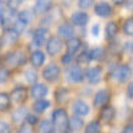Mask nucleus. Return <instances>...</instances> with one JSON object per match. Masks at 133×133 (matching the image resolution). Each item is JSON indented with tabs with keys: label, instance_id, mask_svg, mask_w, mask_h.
<instances>
[{
	"label": "nucleus",
	"instance_id": "39448f33",
	"mask_svg": "<svg viewBox=\"0 0 133 133\" xmlns=\"http://www.w3.org/2000/svg\"><path fill=\"white\" fill-rule=\"evenodd\" d=\"M49 39H51V36H49L48 28L39 27L32 33V43L35 44L36 47H41V45H44V44L47 45V43L49 41Z\"/></svg>",
	"mask_w": 133,
	"mask_h": 133
},
{
	"label": "nucleus",
	"instance_id": "09e8293b",
	"mask_svg": "<svg viewBox=\"0 0 133 133\" xmlns=\"http://www.w3.org/2000/svg\"><path fill=\"white\" fill-rule=\"evenodd\" d=\"M132 61H133V59H132Z\"/></svg>",
	"mask_w": 133,
	"mask_h": 133
},
{
	"label": "nucleus",
	"instance_id": "6e6552de",
	"mask_svg": "<svg viewBox=\"0 0 133 133\" xmlns=\"http://www.w3.org/2000/svg\"><path fill=\"white\" fill-rule=\"evenodd\" d=\"M63 47H64V44H63V40L60 37H51L49 41L47 43V45H45V49H47V53L49 55V56H57V55L63 51Z\"/></svg>",
	"mask_w": 133,
	"mask_h": 133
},
{
	"label": "nucleus",
	"instance_id": "7ed1b4c3",
	"mask_svg": "<svg viewBox=\"0 0 133 133\" xmlns=\"http://www.w3.org/2000/svg\"><path fill=\"white\" fill-rule=\"evenodd\" d=\"M68 121H69V117H68V113H66L65 109L57 108L52 112V123H53L55 128H57L60 130H64L66 127H68Z\"/></svg>",
	"mask_w": 133,
	"mask_h": 133
},
{
	"label": "nucleus",
	"instance_id": "0eeeda50",
	"mask_svg": "<svg viewBox=\"0 0 133 133\" xmlns=\"http://www.w3.org/2000/svg\"><path fill=\"white\" fill-rule=\"evenodd\" d=\"M113 75H115V79L118 83H127L130 79V76H132V68L128 64L118 65V66H116Z\"/></svg>",
	"mask_w": 133,
	"mask_h": 133
},
{
	"label": "nucleus",
	"instance_id": "72a5a7b5",
	"mask_svg": "<svg viewBox=\"0 0 133 133\" xmlns=\"http://www.w3.org/2000/svg\"><path fill=\"white\" fill-rule=\"evenodd\" d=\"M21 4H23V0H7V7L9 9V12H16V11H19Z\"/></svg>",
	"mask_w": 133,
	"mask_h": 133
},
{
	"label": "nucleus",
	"instance_id": "7c9ffc66",
	"mask_svg": "<svg viewBox=\"0 0 133 133\" xmlns=\"http://www.w3.org/2000/svg\"><path fill=\"white\" fill-rule=\"evenodd\" d=\"M40 133H55V127L51 121L43 120L40 123Z\"/></svg>",
	"mask_w": 133,
	"mask_h": 133
},
{
	"label": "nucleus",
	"instance_id": "dca6fc26",
	"mask_svg": "<svg viewBox=\"0 0 133 133\" xmlns=\"http://www.w3.org/2000/svg\"><path fill=\"white\" fill-rule=\"evenodd\" d=\"M29 61H31L33 68H40V66L44 64V61H45V53H44L43 51H40V49L33 51L29 55Z\"/></svg>",
	"mask_w": 133,
	"mask_h": 133
},
{
	"label": "nucleus",
	"instance_id": "a211bd4d",
	"mask_svg": "<svg viewBox=\"0 0 133 133\" xmlns=\"http://www.w3.org/2000/svg\"><path fill=\"white\" fill-rule=\"evenodd\" d=\"M95 14L100 17H109L112 15V7L107 2H100L95 5Z\"/></svg>",
	"mask_w": 133,
	"mask_h": 133
},
{
	"label": "nucleus",
	"instance_id": "a18cd8bd",
	"mask_svg": "<svg viewBox=\"0 0 133 133\" xmlns=\"http://www.w3.org/2000/svg\"><path fill=\"white\" fill-rule=\"evenodd\" d=\"M121 133H133V125H127Z\"/></svg>",
	"mask_w": 133,
	"mask_h": 133
},
{
	"label": "nucleus",
	"instance_id": "49530a36",
	"mask_svg": "<svg viewBox=\"0 0 133 133\" xmlns=\"http://www.w3.org/2000/svg\"><path fill=\"white\" fill-rule=\"evenodd\" d=\"M72 3H73V0H61V4H63V5H65V7L71 5Z\"/></svg>",
	"mask_w": 133,
	"mask_h": 133
},
{
	"label": "nucleus",
	"instance_id": "9b49d317",
	"mask_svg": "<svg viewBox=\"0 0 133 133\" xmlns=\"http://www.w3.org/2000/svg\"><path fill=\"white\" fill-rule=\"evenodd\" d=\"M89 21V15L84 11H76L71 15V23L76 27H84Z\"/></svg>",
	"mask_w": 133,
	"mask_h": 133
},
{
	"label": "nucleus",
	"instance_id": "c85d7f7f",
	"mask_svg": "<svg viewBox=\"0 0 133 133\" xmlns=\"http://www.w3.org/2000/svg\"><path fill=\"white\" fill-rule=\"evenodd\" d=\"M11 107V95L5 92H0V110H7Z\"/></svg>",
	"mask_w": 133,
	"mask_h": 133
},
{
	"label": "nucleus",
	"instance_id": "de8ad7c7",
	"mask_svg": "<svg viewBox=\"0 0 133 133\" xmlns=\"http://www.w3.org/2000/svg\"><path fill=\"white\" fill-rule=\"evenodd\" d=\"M112 2H113L116 5H121V4H125L127 0H112Z\"/></svg>",
	"mask_w": 133,
	"mask_h": 133
},
{
	"label": "nucleus",
	"instance_id": "e433bc0d",
	"mask_svg": "<svg viewBox=\"0 0 133 133\" xmlns=\"http://www.w3.org/2000/svg\"><path fill=\"white\" fill-rule=\"evenodd\" d=\"M9 77H11V72L9 69L7 68H2L0 66V84H4L5 81L9 80Z\"/></svg>",
	"mask_w": 133,
	"mask_h": 133
},
{
	"label": "nucleus",
	"instance_id": "2eb2a0df",
	"mask_svg": "<svg viewBox=\"0 0 133 133\" xmlns=\"http://www.w3.org/2000/svg\"><path fill=\"white\" fill-rule=\"evenodd\" d=\"M57 33L60 39H66L69 40L72 37H75V28L72 24L69 23H61L57 28Z\"/></svg>",
	"mask_w": 133,
	"mask_h": 133
},
{
	"label": "nucleus",
	"instance_id": "cd10ccee",
	"mask_svg": "<svg viewBox=\"0 0 133 133\" xmlns=\"http://www.w3.org/2000/svg\"><path fill=\"white\" fill-rule=\"evenodd\" d=\"M68 97H69V91L64 87L59 88V89H56V92H55V98H56V101L59 104L65 103L66 100H68Z\"/></svg>",
	"mask_w": 133,
	"mask_h": 133
},
{
	"label": "nucleus",
	"instance_id": "9d476101",
	"mask_svg": "<svg viewBox=\"0 0 133 133\" xmlns=\"http://www.w3.org/2000/svg\"><path fill=\"white\" fill-rule=\"evenodd\" d=\"M48 87L45 84H43V83H36V84H33L31 87V97L32 98H36V100H41L44 98L47 95H48Z\"/></svg>",
	"mask_w": 133,
	"mask_h": 133
},
{
	"label": "nucleus",
	"instance_id": "ddd939ff",
	"mask_svg": "<svg viewBox=\"0 0 133 133\" xmlns=\"http://www.w3.org/2000/svg\"><path fill=\"white\" fill-rule=\"evenodd\" d=\"M72 109H73V113L76 116H87V115H89L91 112V108L89 105H88L84 100H75V103L72 105Z\"/></svg>",
	"mask_w": 133,
	"mask_h": 133
},
{
	"label": "nucleus",
	"instance_id": "c756f323",
	"mask_svg": "<svg viewBox=\"0 0 133 133\" xmlns=\"http://www.w3.org/2000/svg\"><path fill=\"white\" fill-rule=\"evenodd\" d=\"M91 60V52L89 51H83L81 53H77V56H76V63L77 65H83V64H88Z\"/></svg>",
	"mask_w": 133,
	"mask_h": 133
},
{
	"label": "nucleus",
	"instance_id": "aec40b11",
	"mask_svg": "<svg viewBox=\"0 0 133 133\" xmlns=\"http://www.w3.org/2000/svg\"><path fill=\"white\" fill-rule=\"evenodd\" d=\"M27 116H28L27 108L25 107H17L12 113V121L15 124H20L24 120H27Z\"/></svg>",
	"mask_w": 133,
	"mask_h": 133
},
{
	"label": "nucleus",
	"instance_id": "c9c22d12",
	"mask_svg": "<svg viewBox=\"0 0 133 133\" xmlns=\"http://www.w3.org/2000/svg\"><path fill=\"white\" fill-rule=\"evenodd\" d=\"M93 3H95V0H77V7L83 11H87L93 5Z\"/></svg>",
	"mask_w": 133,
	"mask_h": 133
},
{
	"label": "nucleus",
	"instance_id": "4be33fe9",
	"mask_svg": "<svg viewBox=\"0 0 133 133\" xmlns=\"http://www.w3.org/2000/svg\"><path fill=\"white\" fill-rule=\"evenodd\" d=\"M118 32V25L116 21H108L105 25V39L107 40H113Z\"/></svg>",
	"mask_w": 133,
	"mask_h": 133
},
{
	"label": "nucleus",
	"instance_id": "a878e982",
	"mask_svg": "<svg viewBox=\"0 0 133 133\" xmlns=\"http://www.w3.org/2000/svg\"><path fill=\"white\" fill-rule=\"evenodd\" d=\"M89 52H91V60L93 61H103L105 59V49L103 47H95Z\"/></svg>",
	"mask_w": 133,
	"mask_h": 133
},
{
	"label": "nucleus",
	"instance_id": "4468645a",
	"mask_svg": "<svg viewBox=\"0 0 133 133\" xmlns=\"http://www.w3.org/2000/svg\"><path fill=\"white\" fill-rule=\"evenodd\" d=\"M52 7H53V0H36L33 11H35V14L47 15Z\"/></svg>",
	"mask_w": 133,
	"mask_h": 133
},
{
	"label": "nucleus",
	"instance_id": "412c9836",
	"mask_svg": "<svg viewBox=\"0 0 133 133\" xmlns=\"http://www.w3.org/2000/svg\"><path fill=\"white\" fill-rule=\"evenodd\" d=\"M35 16H36V14H35V11H32V9H23V11H20V12H17V19L20 21H23L27 25L35 20Z\"/></svg>",
	"mask_w": 133,
	"mask_h": 133
},
{
	"label": "nucleus",
	"instance_id": "c03bdc74",
	"mask_svg": "<svg viewBox=\"0 0 133 133\" xmlns=\"http://www.w3.org/2000/svg\"><path fill=\"white\" fill-rule=\"evenodd\" d=\"M19 133H31V128L28 125H23V127L20 128Z\"/></svg>",
	"mask_w": 133,
	"mask_h": 133
},
{
	"label": "nucleus",
	"instance_id": "79ce46f5",
	"mask_svg": "<svg viewBox=\"0 0 133 133\" xmlns=\"http://www.w3.org/2000/svg\"><path fill=\"white\" fill-rule=\"evenodd\" d=\"M127 93L130 98H133V81L128 84V88H127Z\"/></svg>",
	"mask_w": 133,
	"mask_h": 133
},
{
	"label": "nucleus",
	"instance_id": "423d86ee",
	"mask_svg": "<svg viewBox=\"0 0 133 133\" xmlns=\"http://www.w3.org/2000/svg\"><path fill=\"white\" fill-rule=\"evenodd\" d=\"M85 79L87 81L95 85V84H98L103 79V69L101 66L98 65H95V66H91V68H88L87 72H85Z\"/></svg>",
	"mask_w": 133,
	"mask_h": 133
},
{
	"label": "nucleus",
	"instance_id": "6ab92c4d",
	"mask_svg": "<svg viewBox=\"0 0 133 133\" xmlns=\"http://www.w3.org/2000/svg\"><path fill=\"white\" fill-rule=\"evenodd\" d=\"M19 37H20L19 33H17V32H15L12 28H11V29L4 31V33H3L2 39H0V41L4 43V44H15V43H17Z\"/></svg>",
	"mask_w": 133,
	"mask_h": 133
},
{
	"label": "nucleus",
	"instance_id": "ea45409f",
	"mask_svg": "<svg viewBox=\"0 0 133 133\" xmlns=\"http://www.w3.org/2000/svg\"><path fill=\"white\" fill-rule=\"evenodd\" d=\"M25 121H27V124H28V125H35L37 121H39V118H37L36 115H28Z\"/></svg>",
	"mask_w": 133,
	"mask_h": 133
},
{
	"label": "nucleus",
	"instance_id": "f704fd0d",
	"mask_svg": "<svg viewBox=\"0 0 133 133\" xmlns=\"http://www.w3.org/2000/svg\"><path fill=\"white\" fill-rule=\"evenodd\" d=\"M25 28H27V24H24L23 21H20L19 19H16V20L14 21V24H12V29H14L15 32H17L19 35H20V33H23V32L25 31Z\"/></svg>",
	"mask_w": 133,
	"mask_h": 133
},
{
	"label": "nucleus",
	"instance_id": "f257e3e1",
	"mask_svg": "<svg viewBox=\"0 0 133 133\" xmlns=\"http://www.w3.org/2000/svg\"><path fill=\"white\" fill-rule=\"evenodd\" d=\"M4 61L8 66H23L27 64L28 61V57H27V55L24 52H21V51H11L5 55V57H4Z\"/></svg>",
	"mask_w": 133,
	"mask_h": 133
},
{
	"label": "nucleus",
	"instance_id": "5701e85b",
	"mask_svg": "<svg viewBox=\"0 0 133 133\" xmlns=\"http://www.w3.org/2000/svg\"><path fill=\"white\" fill-rule=\"evenodd\" d=\"M68 128L72 130V132H79L84 128V121L81 117L79 116H72L69 117V121H68Z\"/></svg>",
	"mask_w": 133,
	"mask_h": 133
},
{
	"label": "nucleus",
	"instance_id": "f3484780",
	"mask_svg": "<svg viewBox=\"0 0 133 133\" xmlns=\"http://www.w3.org/2000/svg\"><path fill=\"white\" fill-rule=\"evenodd\" d=\"M81 45H83L81 40L79 37H76V36L72 37V39H69V40H66V43H65L66 53H69V55H72V56H75V55L80 51Z\"/></svg>",
	"mask_w": 133,
	"mask_h": 133
},
{
	"label": "nucleus",
	"instance_id": "20e7f679",
	"mask_svg": "<svg viewBox=\"0 0 133 133\" xmlns=\"http://www.w3.org/2000/svg\"><path fill=\"white\" fill-rule=\"evenodd\" d=\"M61 76V69L57 64L51 63L43 69V79L48 83H57Z\"/></svg>",
	"mask_w": 133,
	"mask_h": 133
},
{
	"label": "nucleus",
	"instance_id": "393cba45",
	"mask_svg": "<svg viewBox=\"0 0 133 133\" xmlns=\"http://www.w3.org/2000/svg\"><path fill=\"white\" fill-rule=\"evenodd\" d=\"M49 107H51V103L48 101V100H45V98L36 100V101L33 103V105H32L33 110H35L36 113H44Z\"/></svg>",
	"mask_w": 133,
	"mask_h": 133
},
{
	"label": "nucleus",
	"instance_id": "1a4fd4ad",
	"mask_svg": "<svg viewBox=\"0 0 133 133\" xmlns=\"http://www.w3.org/2000/svg\"><path fill=\"white\" fill-rule=\"evenodd\" d=\"M110 100V92L109 89L104 88V89H100L95 93V97H93V105L97 107V108H103L105 105H108Z\"/></svg>",
	"mask_w": 133,
	"mask_h": 133
},
{
	"label": "nucleus",
	"instance_id": "bb28decb",
	"mask_svg": "<svg viewBox=\"0 0 133 133\" xmlns=\"http://www.w3.org/2000/svg\"><path fill=\"white\" fill-rule=\"evenodd\" d=\"M24 77H25V80H27V83L28 84H36L37 83V77H39V75H37V72H36V69L35 68H32V66H29V68H27L25 71H24Z\"/></svg>",
	"mask_w": 133,
	"mask_h": 133
},
{
	"label": "nucleus",
	"instance_id": "b1692460",
	"mask_svg": "<svg viewBox=\"0 0 133 133\" xmlns=\"http://www.w3.org/2000/svg\"><path fill=\"white\" fill-rule=\"evenodd\" d=\"M116 115V110L113 107H110V105H105L101 108V110H100V118L104 120V121H110V120H113Z\"/></svg>",
	"mask_w": 133,
	"mask_h": 133
},
{
	"label": "nucleus",
	"instance_id": "f8f14e48",
	"mask_svg": "<svg viewBox=\"0 0 133 133\" xmlns=\"http://www.w3.org/2000/svg\"><path fill=\"white\" fill-rule=\"evenodd\" d=\"M27 97H28V89L25 87H21V85L15 87L12 92H11V100H14L15 103H19V104L24 103Z\"/></svg>",
	"mask_w": 133,
	"mask_h": 133
},
{
	"label": "nucleus",
	"instance_id": "a19ab883",
	"mask_svg": "<svg viewBox=\"0 0 133 133\" xmlns=\"http://www.w3.org/2000/svg\"><path fill=\"white\" fill-rule=\"evenodd\" d=\"M91 32H92V36L93 37H97L100 35V24H93Z\"/></svg>",
	"mask_w": 133,
	"mask_h": 133
},
{
	"label": "nucleus",
	"instance_id": "2f4dec72",
	"mask_svg": "<svg viewBox=\"0 0 133 133\" xmlns=\"http://www.w3.org/2000/svg\"><path fill=\"white\" fill-rule=\"evenodd\" d=\"M123 32L127 36H133V17L127 19L123 24Z\"/></svg>",
	"mask_w": 133,
	"mask_h": 133
},
{
	"label": "nucleus",
	"instance_id": "58836bf2",
	"mask_svg": "<svg viewBox=\"0 0 133 133\" xmlns=\"http://www.w3.org/2000/svg\"><path fill=\"white\" fill-rule=\"evenodd\" d=\"M11 132V125L5 121H0V133H9Z\"/></svg>",
	"mask_w": 133,
	"mask_h": 133
},
{
	"label": "nucleus",
	"instance_id": "4c0bfd02",
	"mask_svg": "<svg viewBox=\"0 0 133 133\" xmlns=\"http://www.w3.org/2000/svg\"><path fill=\"white\" fill-rule=\"evenodd\" d=\"M73 60H75V56H72L69 53H64V56H61V63L64 65H71Z\"/></svg>",
	"mask_w": 133,
	"mask_h": 133
},
{
	"label": "nucleus",
	"instance_id": "f03ea898",
	"mask_svg": "<svg viewBox=\"0 0 133 133\" xmlns=\"http://www.w3.org/2000/svg\"><path fill=\"white\" fill-rule=\"evenodd\" d=\"M85 77V72L81 69L80 65L77 64H73V65H69L65 71V79L68 83H72V84H77V83H81Z\"/></svg>",
	"mask_w": 133,
	"mask_h": 133
},
{
	"label": "nucleus",
	"instance_id": "37998d69",
	"mask_svg": "<svg viewBox=\"0 0 133 133\" xmlns=\"http://www.w3.org/2000/svg\"><path fill=\"white\" fill-rule=\"evenodd\" d=\"M125 8H127V11L133 12V0H127L125 2Z\"/></svg>",
	"mask_w": 133,
	"mask_h": 133
},
{
	"label": "nucleus",
	"instance_id": "473e14b6",
	"mask_svg": "<svg viewBox=\"0 0 133 133\" xmlns=\"http://www.w3.org/2000/svg\"><path fill=\"white\" fill-rule=\"evenodd\" d=\"M98 132H100V123L97 120L91 121V123L85 127V133H98Z\"/></svg>",
	"mask_w": 133,
	"mask_h": 133
}]
</instances>
